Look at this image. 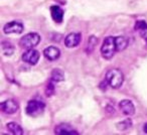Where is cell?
<instances>
[{"label":"cell","instance_id":"1","mask_svg":"<svg viewBox=\"0 0 147 135\" xmlns=\"http://www.w3.org/2000/svg\"><path fill=\"white\" fill-rule=\"evenodd\" d=\"M105 79L108 82L109 86L114 89H118L122 86L123 82H124V75L118 69H112L107 72Z\"/></svg>","mask_w":147,"mask_h":135},{"label":"cell","instance_id":"2","mask_svg":"<svg viewBox=\"0 0 147 135\" xmlns=\"http://www.w3.org/2000/svg\"><path fill=\"white\" fill-rule=\"evenodd\" d=\"M117 51L116 47V43H115V37L113 36H108L105 38V41H103L102 47H101V53H102L103 57L107 59H110L111 57H113V55H115V53Z\"/></svg>","mask_w":147,"mask_h":135},{"label":"cell","instance_id":"3","mask_svg":"<svg viewBox=\"0 0 147 135\" xmlns=\"http://www.w3.org/2000/svg\"><path fill=\"white\" fill-rule=\"evenodd\" d=\"M41 37L38 33H35V32H30V33H27L25 34L24 36H22L19 41V45L23 49H33L34 47H36L37 45L39 43L40 41Z\"/></svg>","mask_w":147,"mask_h":135},{"label":"cell","instance_id":"4","mask_svg":"<svg viewBox=\"0 0 147 135\" xmlns=\"http://www.w3.org/2000/svg\"><path fill=\"white\" fill-rule=\"evenodd\" d=\"M45 105L43 102H40V101H37V100H31L27 103V106H26V111L27 115L31 117H37L39 115H41L45 111Z\"/></svg>","mask_w":147,"mask_h":135},{"label":"cell","instance_id":"5","mask_svg":"<svg viewBox=\"0 0 147 135\" xmlns=\"http://www.w3.org/2000/svg\"><path fill=\"white\" fill-rule=\"evenodd\" d=\"M22 59L25 63L34 65H36L39 59V53L34 49H29L22 55Z\"/></svg>","mask_w":147,"mask_h":135},{"label":"cell","instance_id":"6","mask_svg":"<svg viewBox=\"0 0 147 135\" xmlns=\"http://www.w3.org/2000/svg\"><path fill=\"white\" fill-rule=\"evenodd\" d=\"M23 24L18 21H11L4 25L3 27V31L6 34H11V33H21L23 31Z\"/></svg>","mask_w":147,"mask_h":135},{"label":"cell","instance_id":"7","mask_svg":"<svg viewBox=\"0 0 147 135\" xmlns=\"http://www.w3.org/2000/svg\"><path fill=\"white\" fill-rule=\"evenodd\" d=\"M0 108H1L2 112H4L5 114H14L18 110L19 106L16 101L12 100V99H9V100H6L1 103Z\"/></svg>","mask_w":147,"mask_h":135},{"label":"cell","instance_id":"8","mask_svg":"<svg viewBox=\"0 0 147 135\" xmlns=\"http://www.w3.org/2000/svg\"><path fill=\"white\" fill-rule=\"evenodd\" d=\"M81 41H82V34L79 32H74V33H69L65 36V45L67 47H75L77 45H80Z\"/></svg>","mask_w":147,"mask_h":135},{"label":"cell","instance_id":"9","mask_svg":"<svg viewBox=\"0 0 147 135\" xmlns=\"http://www.w3.org/2000/svg\"><path fill=\"white\" fill-rule=\"evenodd\" d=\"M55 134H59V135H78L79 132L77 130L73 128L69 124L67 123H61V124L57 125L55 129Z\"/></svg>","mask_w":147,"mask_h":135},{"label":"cell","instance_id":"10","mask_svg":"<svg viewBox=\"0 0 147 135\" xmlns=\"http://www.w3.org/2000/svg\"><path fill=\"white\" fill-rule=\"evenodd\" d=\"M119 108L125 115L131 116L135 114V106L130 100H122L119 103Z\"/></svg>","mask_w":147,"mask_h":135},{"label":"cell","instance_id":"11","mask_svg":"<svg viewBox=\"0 0 147 135\" xmlns=\"http://www.w3.org/2000/svg\"><path fill=\"white\" fill-rule=\"evenodd\" d=\"M43 55H45V57H47V59H49V61H55V59H59V55H61V51H59V49H57V47L51 45V47H47V49L43 51Z\"/></svg>","mask_w":147,"mask_h":135},{"label":"cell","instance_id":"12","mask_svg":"<svg viewBox=\"0 0 147 135\" xmlns=\"http://www.w3.org/2000/svg\"><path fill=\"white\" fill-rule=\"evenodd\" d=\"M51 14L53 19L57 23H61L63 18V10L57 5H53L51 7Z\"/></svg>","mask_w":147,"mask_h":135},{"label":"cell","instance_id":"13","mask_svg":"<svg viewBox=\"0 0 147 135\" xmlns=\"http://www.w3.org/2000/svg\"><path fill=\"white\" fill-rule=\"evenodd\" d=\"M135 30H138L140 36L147 43V23L145 21H137L134 26Z\"/></svg>","mask_w":147,"mask_h":135},{"label":"cell","instance_id":"14","mask_svg":"<svg viewBox=\"0 0 147 135\" xmlns=\"http://www.w3.org/2000/svg\"><path fill=\"white\" fill-rule=\"evenodd\" d=\"M115 43H116L117 51H124L128 45V39L124 36H117L115 37Z\"/></svg>","mask_w":147,"mask_h":135},{"label":"cell","instance_id":"15","mask_svg":"<svg viewBox=\"0 0 147 135\" xmlns=\"http://www.w3.org/2000/svg\"><path fill=\"white\" fill-rule=\"evenodd\" d=\"M6 127H7V129H8V131H10V132L14 135H22L23 134V130H22V128H21V126L15 122L8 123V124L6 125Z\"/></svg>","mask_w":147,"mask_h":135},{"label":"cell","instance_id":"16","mask_svg":"<svg viewBox=\"0 0 147 135\" xmlns=\"http://www.w3.org/2000/svg\"><path fill=\"white\" fill-rule=\"evenodd\" d=\"M51 80L53 82H61V81L65 80V75H63V71L59 70V69H55L51 72Z\"/></svg>","mask_w":147,"mask_h":135},{"label":"cell","instance_id":"17","mask_svg":"<svg viewBox=\"0 0 147 135\" xmlns=\"http://www.w3.org/2000/svg\"><path fill=\"white\" fill-rule=\"evenodd\" d=\"M97 43H98V38H97L96 36H94V35L90 36V38H89V41H88V45H87L86 53H92V51H94L95 47L97 45Z\"/></svg>","mask_w":147,"mask_h":135},{"label":"cell","instance_id":"18","mask_svg":"<svg viewBox=\"0 0 147 135\" xmlns=\"http://www.w3.org/2000/svg\"><path fill=\"white\" fill-rule=\"evenodd\" d=\"M2 51L5 55H10L14 51V47L8 41H3L2 43Z\"/></svg>","mask_w":147,"mask_h":135},{"label":"cell","instance_id":"19","mask_svg":"<svg viewBox=\"0 0 147 135\" xmlns=\"http://www.w3.org/2000/svg\"><path fill=\"white\" fill-rule=\"evenodd\" d=\"M116 126L119 130H127V129L131 128V126H132V120L131 119H125V120L121 121L120 123H117Z\"/></svg>","mask_w":147,"mask_h":135},{"label":"cell","instance_id":"20","mask_svg":"<svg viewBox=\"0 0 147 135\" xmlns=\"http://www.w3.org/2000/svg\"><path fill=\"white\" fill-rule=\"evenodd\" d=\"M53 93H55V85H53V81L51 80V82L49 83L47 89H45V94H47V97H51V95H53Z\"/></svg>","mask_w":147,"mask_h":135},{"label":"cell","instance_id":"21","mask_svg":"<svg viewBox=\"0 0 147 135\" xmlns=\"http://www.w3.org/2000/svg\"><path fill=\"white\" fill-rule=\"evenodd\" d=\"M144 132H145V133H147V123L144 125Z\"/></svg>","mask_w":147,"mask_h":135}]
</instances>
